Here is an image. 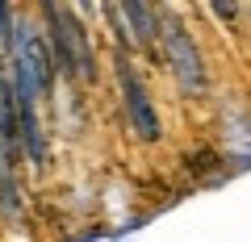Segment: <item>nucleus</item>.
I'll list each match as a JSON object with an SVG mask.
<instances>
[{
  "instance_id": "nucleus-6",
  "label": "nucleus",
  "mask_w": 251,
  "mask_h": 242,
  "mask_svg": "<svg viewBox=\"0 0 251 242\" xmlns=\"http://www.w3.org/2000/svg\"><path fill=\"white\" fill-rule=\"evenodd\" d=\"M13 29H17L13 9H9V0H0V50H4V59L13 54Z\"/></svg>"
},
{
  "instance_id": "nucleus-2",
  "label": "nucleus",
  "mask_w": 251,
  "mask_h": 242,
  "mask_svg": "<svg viewBox=\"0 0 251 242\" xmlns=\"http://www.w3.org/2000/svg\"><path fill=\"white\" fill-rule=\"evenodd\" d=\"M159 46H163V59H168L172 75L184 92H205L209 88V75H205V59H201L193 34L184 29V21L176 13H159Z\"/></svg>"
},
{
  "instance_id": "nucleus-3",
  "label": "nucleus",
  "mask_w": 251,
  "mask_h": 242,
  "mask_svg": "<svg viewBox=\"0 0 251 242\" xmlns=\"http://www.w3.org/2000/svg\"><path fill=\"white\" fill-rule=\"evenodd\" d=\"M117 88H122L126 100V117H130V130H134L143 142H159V113L151 105V92H147V80L138 75L130 50H117Z\"/></svg>"
},
{
  "instance_id": "nucleus-7",
  "label": "nucleus",
  "mask_w": 251,
  "mask_h": 242,
  "mask_svg": "<svg viewBox=\"0 0 251 242\" xmlns=\"http://www.w3.org/2000/svg\"><path fill=\"white\" fill-rule=\"evenodd\" d=\"M209 9H214V17L226 21V25H234V21H239V4H234V0H209Z\"/></svg>"
},
{
  "instance_id": "nucleus-8",
  "label": "nucleus",
  "mask_w": 251,
  "mask_h": 242,
  "mask_svg": "<svg viewBox=\"0 0 251 242\" xmlns=\"http://www.w3.org/2000/svg\"><path fill=\"white\" fill-rule=\"evenodd\" d=\"M75 4H80V9H92V4H97V0H75Z\"/></svg>"
},
{
  "instance_id": "nucleus-1",
  "label": "nucleus",
  "mask_w": 251,
  "mask_h": 242,
  "mask_svg": "<svg viewBox=\"0 0 251 242\" xmlns=\"http://www.w3.org/2000/svg\"><path fill=\"white\" fill-rule=\"evenodd\" d=\"M38 9H42V21H46V46L54 54V67L75 84L97 80V54H92L80 13L67 0H38Z\"/></svg>"
},
{
  "instance_id": "nucleus-5",
  "label": "nucleus",
  "mask_w": 251,
  "mask_h": 242,
  "mask_svg": "<svg viewBox=\"0 0 251 242\" xmlns=\"http://www.w3.org/2000/svg\"><path fill=\"white\" fill-rule=\"evenodd\" d=\"M117 9H122V21L130 29V42L138 50L155 54L159 50V13H155L151 0H117Z\"/></svg>"
},
{
  "instance_id": "nucleus-4",
  "label": "nucleus",
  "mask_w": 251,
  "mask_h": 242,
  "mask_svg": "<svg viewBox=\"0 0 251 242\" xmlns=\"http://www.w3.org/2000/svg\"><path fill=\"white\" fill-rule=\"evenodd\" d=\"M21 126H17V96H13V80L0 75V176H13L21 159Z\"/></svg>"
}]
</instances>
